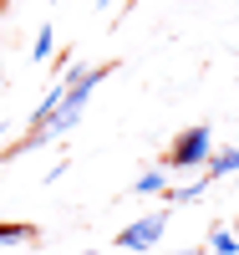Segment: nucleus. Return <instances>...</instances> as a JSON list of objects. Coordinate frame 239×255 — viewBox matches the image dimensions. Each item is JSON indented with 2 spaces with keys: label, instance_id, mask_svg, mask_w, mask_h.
<instances>
[{
  "label": "nucleus",
  "instance_id": "obj_1",
  "mask_svg": "<svg viewBox=\"0 0 239 255\" xmlns=\"http://www.w3.org/2000/svg\"><path fill=\"white\" fill-rule=\"evenodd\" d=\"M214 153V138H209V123H193L173 138V153H168V168H204Z\"/></svg>",
  "mask_w": 239,
  "mask_h": 255
},
{
  "label": "nucleus",
  "instance_id": "obj_2",
  "mask_svg": "<svg viewBox=\"0 0 239 255\" xmlns=\"http://www.w3.org/2000/svg\"><path fill=\"white\" fill-rule=\"evenodd\" d=\"M163 230H168V209H158V215L133 220L127 230H117V245H122V250H153V245L163 240Z\"/></svg>",
  "mask_w": 239,
  "mask_h": 255
},
{
  "label": "nucleus",
  "instance_id": "obj_3",
  "mask_svg": "<svg viewBox=\"0 0 239 255\" xmlns=\"http://www.w3.org/2000/svg\"><path fill=\"white\" fill-rule=\"evenodd\" d=\"M239 174V148H219V153H209V179H229Z\"/></svg>",
  "mask_w": 239,
  "mask_h": 255
},
{
  "label": "nucleus",
  "instance_id": "obj_4",
  "mask_svg": "<svg viewBox=\"0 0 239 255\" xmlns=\"http://www.w3.org/2000/svg\"><path fill=\"white\" fill-rule=\"evenodd\" d=\"M51 51H56V31H51V26H41L36 41H31V61H46Z\"/></svg>",
  "mask_w": 239,
  "mask_h": 255
},
{
  "label": "nucleus",
  "instance_id": "obj_5",
  "mask_svg": "<svg viewBox=\"0 0 239 255\" xmlns=\"http://www.w3.org/2000/svg\"><path fill=\"white\" fill-rule=\"evenodd\" d=\"M127 194H163V168H148V174L127 189Z\"/></svg>",
  "mask_w": 239,
  "mask_h": 255
},
{
  "label": "nucleus",
  "instance_id": "obj_6",
  "mask_svg": "<svg viewBox=\"0 0 239 255\" xmlns=\"http://www.w3.org/2000/svg\"><path fill=\"white\" fill-rule=\"evenodd\" d=\"M204 189H209V179H193L188 189H173L168 204H193V199H204Z\"/></svg>",
  "mask_w": 239,
  "mask_h": 255
},
{
  "label": "nucleus",
  "instance_id": "obj_7",
  "mask_svg": "<svg viewBox=\"0 0 239 255\" xmlns=\"http://www.w3.org/2000/svg\"><path fill=\"white\" fill-rule=\"evenodd\" d=\"M214 255H239V235H229V230H214Z\"/></svg>",
  "mask_w": 239,
  "mask_h": 255
},
{
  "label": "nucleus",
  "instance_id": "obj_8",
  "mask_svg": "<svg viewBox=\"0 0 239 255\" xmlns=\"http://www.w3.org/2000/svg\"><path fill=\"white\" fill-rule=\"evenodd\" d=\"M31 240V225H0V245H26Z\"/></svg>",
  "mask_w": 239,
  "mask_h": 255
},
{
  "label": "nucleus",
  "instance_id": "obj_9",
  "mask_svg": "<svg viewBox=\"0 0 239 255\" xmlns=\"http://www.w3.org/2000/svg\"><path fill=\"white\" fill-rule=\"evenodd\" d=\"M102 5H117V0H102Z\"/></svg>",
  "mask_w": 239,
  "mask_h": 255
},
{
  "label": "nucleus",
  "instance_id": "obj_10",
  "mask_svg": "<svg viewBox=\"0 0 239 255\" xmlns=\"http://www.w3.org/2000/svg\"><path fill=\"white\" fill-rule=\"evenodd\" d=\"M0 138H5V128H0Z\"/></svg>",
  "mask_w": 239,
  "mask_h": 255
},
{
  "label": "nucleus",
  "instance_id": "obj_11",
  "mask_svg": "<svg viewBox=\"0 0 239 255\" xmlns=\"http://www.w3.org/2000/svg\"><path fill=\"white\" fill-rule=\"evenodd\" d=\"M86 255H97V250H86Z\"/></svg>",
  "mask_w": 239,
  "mask_h": 255
},
{
  "label": "nucleus",
  "instance_id": "obj_12",
  "mask_svg": "<svg viewBox=\"0 0 239 255\" xmlns=\"http://www.w3.org/2000/svg\"><path fill=\"white\" fill-rule=\"evenodd\" d=\"M234 230H239V225H234Z\"/></svg>",
  "mask_w": 239,
  "mask_h": 255
}]
</instances>
